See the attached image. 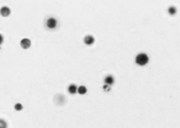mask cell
<instances>
[{"label":"cell","instance_id":"6da1fadb","mask_svg":"<svg viewBox=\"0 0 180 128\" xmlns=\"http://www.w3.org/2000/svg\"><path fill=\"white\" fill-rule=\"evenodd\" d=\"M136 64L139 65V66H146L150 62V57L146 53H139L137 56H136L135 59Z\"/></svg>","mask_w":180,"mask_h":128},{"label":"cell","instance_id":"7a4b0ae2","mask_svg":"<svg viewBox=\"0 0 180 128\" xmlns=\"http://www.w3.org/2000/svg\"><path fill=\"white\" fill-rule=\"evenodd\" d=\"M58 27V21L55 17H48L46 20V28L48 30H55Z\"/></svg>","mask_w":180,"mask_h":128},{"label":"cell","instance_id":"3957f363","mask_svg":"<svg viewBox=\"0 0 180 128\" xmlns=\"http://www.w3.org/2000/svg\"><path fill=\"white\" fill-rule=\"evenodd\" d=\"M53 101L57 106H62L66 104V98H65V95L62 94V93H57V94L54 96Z\"/></svg>","mask_w":180,"mask_h":128},{"label":"cell","instance_id":"277c9868","mask_svg":"<svg viewBox=\"0 0 180 128\" xmlns=\"http://www.w3.org/2000/svg\"><path fill=\"white\" fill-rule=\"evenodd\" d=\"M31 46H32V41H31L30 38H22L21 40H20V47L23 49V50H28V49L31 48Z\"/></svg>","mask_w":180,"mask_h":128},{"label":"cell","instance_id":"5b68a950","mask_svg":"<svg viewBox=\"0 0 180 128\" xmlns=\"http://www.w3.org/2000/svg\"><path fill=\"white\" fill-rule=\"evenodd\" d=\"M11 7H7V6H3L0 7V15H1L2 17H9L10 15H11Z\"/></svg>","mask_w":180,"mask_h":128},{"label":"cell","instance_id":"8992f818","mask_svg":"<svg viewBox=\"0 0 180 128\" xmlns=\"http://www.w3.org/2000/svg\"><path fill=\"white\" fill-rule=\"evenodd\" d=\"M95 43V38L92 35H86L84 37V43L86 46H92Z\"/></svg>","mask_w":180,"mask_h":128},{"label":"cell","instance_id":"52a82bcc","mask_svg":"<svg viewBox=\"0 0 180 128\" xmlns=\"http://www.w3.org/2000/svg\"><path fill=\"white\" fill-rule=\"evenodd\" d=\"M114 82H116V80H114V76L113 75H111V74H108V75H106L105 78H104V83H105V85H108V86H113Z\"/></svg>","mask_w":180,"mask_h":128},{"label":"cell","instance_id":"ba28073f","mask_svg":"<svg viewBox=\"0 0 180 128\" xmlns=\"http://www.w3.org/2000/svg\"><path fill=\"white\" fill-rule=\"evenodd\" d=\"M67 90H68V92H69L71 95L76 94V93H77V86L75 85V84H70V85L68 86Z\"/></svg>","mask_w":180,"mask_h":128},{"label":"cell","instance_id":"9c48e42d","mask_svg":"<svg viewBox=\"0 0 180 128\" xmlns=\"http://www.w3.org/2000/svg\"><path fill=\"white\" fill-rule=\"evenodd\" d=\"M87 87L86 86H84V85H82V86H77V93L79 94H81V95H84V94H86L87 93Z\"/></svg>","mask_w":180,"mask_h":128},{"label":"cell","instance_id":"30bf717a","mask_svg":"<svg viewBox=\"0 0 180 128\" xmlns=\"http://www.w3.org/2000/svg\"><path fill=\"white\" fill-rule=\"evenodd\" d=\"M177 7H175V6H171L168 7V14L169 15H172V16H174V15H176L177 14Z\"/></svg>","mask_w":180,"mask_h":128},{"label":"cell","instance_id":"8fae6325","mask_svg":"<svg viewBox=\"0 0 180 128\" xmlns=\"http://www.w3.org/2000/svg\"><path fill=\"white\" fill-rule=\"evenodd\" d=\"M9 127V124L6 120L3 119H0V128H7Z\"/></svg>","mask_w":180,"mask_h":128},{"label":"cell","instance_id":"7c38bea8","mask_svg":"<svg viewBox=\"0 0 180 128\" xmlns=\"http://www.w3.org/2000/svg\"><path fill=\"white\" fill-rule=\"evenodd\" d=\"M14 108H15V110H16V111H21L22 109H23V106H22V104L16 103V104H15V106H14Z\"/></svg>","mask_w":180,"mask_h":128},{"label":"cell","instance_id":"4fadbf2b","mask_svg":"<svg viewBox=\"0 0 180 128\" xmlns=\"http://www.w3.org/2000/svg\"><path fill=\"white\" fill-rule=\"evenodd\" d=\"M102 89H103L105 92H109V91L111 90V87L110 86H108V85H103V87H102Z\"/></svg>","mask_w":180,"mask_h":128},{"label":"cell","instance_id":"5bb4252c","mask_svg":"<svg viewBox=\"0 0 180 128\" xmlns=\"http://www.w3.org/2000/svg\"><path fill=\"white\" fill-rule=\"evenodd\" d=\"M3 41H4V37H3V35H2L1 33H0V46L3 43Z\"/></svg>","mask_w":180,"mask_h":128},{"label":"cell","instance_id":"9a60e30c","mask_svg":"<svg viewBox=\"0 0 180 128\" xmlns=\"http://www.w3.org/2000/svg\"><path fill=\"white\" fill-rule=\"evenodd\" d=\"M0 50H1V46H0Z\"/></svg>","mask_w":180,"mask_h":128}]
</instances>
